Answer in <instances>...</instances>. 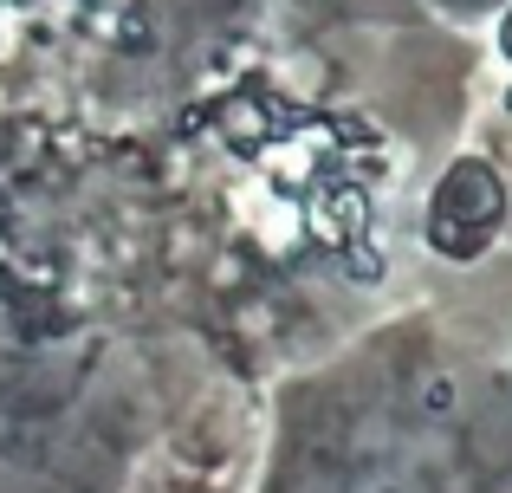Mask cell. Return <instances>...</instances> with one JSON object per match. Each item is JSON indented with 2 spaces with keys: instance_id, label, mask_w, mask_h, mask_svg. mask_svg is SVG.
Listing matches in <instances>:
<instances>
[{
  "instance_id": "cell-2",
  "label": "cell",
  "mask_w": 512,
  "mask_h": 493,
  "mask_svg": "<svg viewBox=\"0 0 512 493\" xmlns=\"http://www.w3.org/2000/svg\"><path fill=\"white\" fill-rule=\"evenodd\" d=\"M500 52H506V65H512V7L500 13Z\"/></svg>"
},
{
  "instance_id": "cell-1",
  "label": "cell",
  "mask_w": 512,
  "mask_h": 493,
  "mask_svg": "<svg viewBox=\"0 0 512 493\" xmlns=\"http://www.w3.org/2000/svg\"><path fill=\"white\" fill-rule=\"evenodd\" d=\"M506 215H512V195H506V176L487 163V156H454L448 169L435 176L428 189V247L441 260L467 266L480 253H493V241L506 234Z\"/></svg>"
}]
</instances>
